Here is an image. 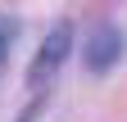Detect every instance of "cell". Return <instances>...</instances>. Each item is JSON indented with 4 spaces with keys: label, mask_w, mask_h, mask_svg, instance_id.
I'll list each match as a JSON object with an SVG mask.
<instances>
[{
    "label": "cell",
    "mask_w": 127,
    "mask_h": 122,
    "mask_svg": "<svg viewBox=\"0 0 127 122\" xmlns=\"http://www.w3.org/2000/svg\"><path fill=\"white\" fill-rule=\"evenodd\" d=\"M123 50H127L123 27H114V23H100V27L86 36V45H82V63L95 72V77H104L109 68H118V63H123Z\"/></svg>",
    "instance_id": "7a4b0ae2"
},
{
    "label": "cell",
    "mask_w": 127,
    "mask_h": 122,
    "mask_svg": "<svg viewBox=\"0 0 127 122\" xmlns=\"http://www.w3.org/2000/svg\"><path fill=\"white\" fill-rule=\"evenodd\" d=\"M14 36H18V23H14V18H0V72H5V59H9Z\"/></svg>",
    "instance_id": "3957f363"
},
{
    "label": "cell",
    "mask_w": 127,
    "mask_h": 122,
    "mask_svg": "<svg viewBox=\"0 0 127 122\" xmlns=\"http://www.w3.org/2000/svg\"><path fill=\"white\" fill-rule=\"evenodd\" d=\"M68 50H73V27H68V23L50 27V36L41 41V50H36V59H32V68H27V86L36 90V95H41L45 86H50V77L64 68Z\"/></svg>",
    "instance_id": "6da1fadb"
}]
</instances>
